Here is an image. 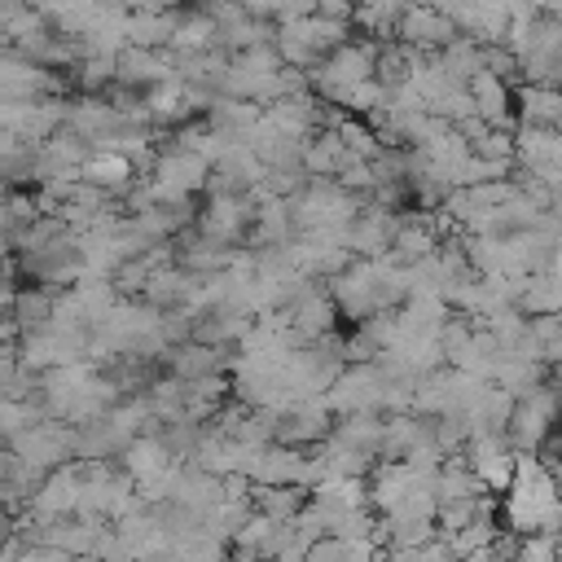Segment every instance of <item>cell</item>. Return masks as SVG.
Segmentation results:
<instances>
[{
	"mask_svg": "<svg viewBox=\"0 0 562 562\" xmlns=\"http://www.w3.org/2000/svg\"><path fill=\"white\" fill-rule=\"evenodd\" d=\"M97 180H123V171H127V162L123 158H97L92 167H88Z\"/></svg>",
	"mask_w": 562,
	"mask_h": 562,
	"instance_id": "1",
	"label": "cell"
}]
</instances>
